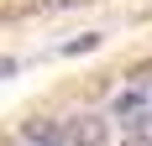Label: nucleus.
<instances>
[{"label":"nucleus","mask_w":152,"mask_h":146,"mask_svg":"<svg viewBox=\"0 0 152 146\" xmlns=\"http://www.w3.org/2000/svg\"><path fill=\"white\" fill-rule=\"evenodd\" d=\"M68 146H105V120H74L68 125Z\"/></svg>","instance_id":"1"},{"label":"nucleus","mask_w":152,"mask_h":146,"mask_svg":"<svg viewBox=\"0 0 152 146\" xmlns=\"http://www.w3.org/2000/svg\"><path fill=\"white\" fill-rule=\"evenodd\" d=\"M121 125H131V131H147V125H152V110H131V120H121Z\"/></svg>","instance_id":"4"},{"label":"nucleus","mask_w":152,"mask_h":146,"mask_svg":"<svg viewBox=\"0 0 152 146\" xmlns=\"http://www.w3.org/2000/svg\"><path fill=\"white\" fill-rule=\"evenodd\" d=\"M21 136H26L31 146H63V131L53 125V120H26V125H21Z\"/></svg>","instance_id":"2"},{"label":"nucleus","mask_w":152,"mask_h":146,"mask_svg":"<svg viewBox=\"0 0 152 146\" xmlns=\"http://www.w3.org/2000/svg\"><path fill=\"white\" fill-rule=\"evenodd\" d=\"M68 5H89V0H37V11H68Z\"/></svg>","instance_id":"6"},{"label":"nucleus","mask_w":152,"mask_h":146,"mask_svg":"<svg viewBox=\"0 0 152 146\" xmlns=\"http://www.w3.org/2000/svg\"><path fill=\"white\" fill-rule=\"evenodd\" d=\"M131 110H142V94H115V115H131Z\"/></svg>","instance_id":"3"},{"label":"nucleus","mask_w":152,"mask_h":146,"mask_svg":"<svg viewBox=\"0 0 152 146\" xmlns=\"http://www.w3.org/2000/svg\"><path fill=\"white\" fill-rule=\"evenodd\" d=\"M5 73H16V63H11V58H0V78H5Z\"/></svg>","instance_id":"8"},{"label":"nucleus","mask_w":152,"mask_h":146,"mask_svg":"<svg viewBox=\"0 0 152 146\" xmlns=\"http://www.w3.org/2000/svg\"><path fill=\"white\" fill-rule=\"evenodd\" d=\"M131 78H137V89H152V63H137V68H131Z\"/></svg>","instance_id":"5"},{"label":"nucleus","mask_w":152,"mask_h":146,"mask_svg":"<svg viewBox=\"0 0 152 146\" xmlns=\"http://www.w3.org/2000/svg\"><path fill=\"white\" fill-rule=\"evenodd\" d=\"M89 47H100V37H79V42H68L63 52H89Z\"/></svg>","instance_id":"7"}]
</instances>
